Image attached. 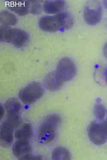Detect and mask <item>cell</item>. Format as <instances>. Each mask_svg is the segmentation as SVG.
I'll return each mask as SVG.
<instances>
[{"instance_id":"cell-1","label":"cell","mask_w":107,"mask_h":160,"mask_svg":"<svg viewBox=\"0 0 107 160\" xmlns=\"http://www.w3.org/2000/svg\"><path fill=\"white\" fill-rule=\"evenodd\" d=\"M74 23V19L71 14L64 12L55 16L42 17L39 19L38 24L42 30L53 32L68 30L73 27Z\"/></svg>"},{"instance_id":"cell-2","label":"cell","mask_w":107,"mask_h":160,"mask_svg":"<svg viewBox=\"0 0 107 160\" xmlns=\"http://www.w3.org/2000/svg\"><path fill=\"white\" fill-rule=\"evenodd\" d=\"M61 122L60 116L57 114L47 115L42 122L38 132V139L42 144L48 143L55 139L56 131Z\"/></svg>"},{"instance_id":"cell-3","label":"cell","mask_w":107,"mask_h":160,"mask_svg":"<svg viewBox=\"0 0 107 160\" xmlns=\"http://www.w3.org/2000/svg\"><path fill=\"white\" fill-rule=\"evenodd\" d=\"M1 41L12 44L18 48L24 47L29 40V36L25 31L17 28L1 26Z\"/></svg>"},{"instance_id":"cell-4","label":"cell","mask_w":107,"mask_h":160,"mask_svg":"<svg viewBox=\"0 0 107 160\" xmlns=\"http://www.w3.org/2000/svg\"><path fill=\"white\" fill-rule=\"evenodd\" d=\"M6 116V119L1 125L0 141L2 146L8 148L13 142L14 130L20 124V120L19 116Z\"/></svg>"},{"instance_id":"cell-5","label":"cell","mask_w":107,"mask_h":160,"mask_svg":"<svg viewBox=\"0 0 107 160\" xmlns=\"http://www.w3.org/2000/svg\"><path fill=\"white\" fill-rule=\"evenodd\" d=\"M54 72L57 80L63 84L74 78L76 76L77 68L73 61L69 58L65 57L60 60L56 70Z\"/></svg>"},{"instance_id":"cell-6","label":"cell","mask_w":107,"mask_h":160,"mask_svg":"<svg viewBox=\"0 0 107 160\" xmlns=\"http://www.w3.org/2000/svg\"><path fill=\"white\" fill-rule=\"evenodd\" d=\"M44 92V89L41 83L33 82L20 91L18 97L24 103L30 105L40 98Z\"/></svg>"},{"instance_id":"cell-7","label":"cell","mask_w":107,"mask_h":160,"mask_svg":"<svg viewBox=\"0 0 107 160\" xmlns=\"http://www.w3.org/2000/svg\"><path fill=\"white\" fill-rule=\"evenodd\" d=\"M102 7L100 2L89 1L85 4L84 17L85 22L89 25L97 24L102 18Z\"/></svg>"},{"instance_id":"cell-8","label":"cell","mask_w":107,"mask_h":160,"mask_svg":"<svg viewBox=\"0 0 107 160\" xmlns=\"http://www.w3.org/2000/svg\"><path fill=\"white\" fill-rule=\"evenodd\" d=\"M88 131L89 139L93 144L101 145L107 142L103 133L101 122H92L88 127Z\"/></svg>"},{"instance_id":"cell-9","label":"cell","mask_w":107,"mask_h":160,"mask_svg":"<svg viewBox=\"0 0 107 160\" xmlns=\"http://www.w3.org/2000/svg\"><path fill=\"white\" fill-rule=\"evenodd\" d=\"M7 6L11 11L20 16H24L30 12V2L28 1H10Z\"/></svg>"},{"instance_id":"cell-10","label":"cell","mask_w":107,"mask_h":160,"mask_svg":"<svg viewBox=\"0 0 107 160\" xmlns=\"http://www.w3.org/2000/svg\"><path fill=\"white\" fill-rule=\"evenodd\" d=\"M31 150L29 141L16 140L13 145V152L15 157L19 158L29 153Z\"/></svg>"},{"instance_id":"cell-11","label":"cell","mask_w":107,"mask_h":160,"mask_svg":"<svg viewBox=\"0 0 107 160\" xmlns=\"http://www.w3.org/2000/svg\"><path fill=\"white\" fill-rule=\"evenodd\" d=\"M65 5L64 1H46L43 5V9L45 12L48 14H55L62 10Z\"/></svg>"},{"instance_id":"cell-12","label":"cell","mask_w":107,"mask_h":160,"mask_svg":"<svg viewBox=\"0 0 107 160\" xmlns=\"http://www.w3.org/2000/svg\"><path fill=\"white\" fill-rule=\"evenodd\" d=\"M4 105L7 112V116L19 115L21 105L17 99H9L6 101Z\"/></svg>"},{"instance_id":"cell-13","label":"cell","mask_w":107,"mask_h":160,"mask_svg":"<svg viewBox=\"0 0 107 160\" xmlns=\"http://www.w3.org/2000/svg\"><path fill=\"white\" fill-rule=\"evenodd\" d=\"M44 83L46 88L51 91L59 90L63 85V83L57 80L54 71L48 74L45 79Z\"/></svg>"},{"instance_id":"cell-14","label":"cell","mask_w":107,"mask_h":160,"mask_svg":"<svg viewBox=\"0 0 107 160\" xmlns=\"http://www.w3.org/2000/svg\"><path fill=\"white\" fill-rule=\"evenodd\" d=\"M33 134V128L29 123H26L15 133L16 140L30 141Z\"/></svg>"},{"instance_id":"cell-15","label":"cell","mask_w":107,"mask_h":160,"mask_svg":"<svg viewBox=\"0 0 107 160\" xmlns=\"http://www.w3.org/2000/svg\"><path fill=\"white\" fill-rule=\"evenodd\" d=\"M1 24L2 26L8 27L15 25L17 22V19L13 14L6 10H3L0 14Z\"/></svg>"},{"instance_id":"cell-16","label":"cell","mask_w":107,"mask_h":160,"mask_svg":"<svg viewBox=\"0 0 107 160\" xmlns=\"http://www.w3.org/2000/svg\"><path fill=\"white\" fill-rule=\"evenodd\" d=\"M53 160H70L71 155L69 152L65 148L62 147L56 148L52 154Z\"/></svg>"},{"instance_id":"cell-17","label":"cell","mask_w":107,"mask_h":160,"mask_svg":"<svg viewBox=\"0 0 107 160\" xmlns=\"http://www.w3.org/2000/svg\"><path fill=\"white\" fill-rule=\"evenodd\" d=\"M93 112L96 119L100 121L104 120L107 113L105 107L100 102L98 101L94 105Z\"/></svg>"},{"instance_id":"cell-18","label":"cell","mask_w":107,"mask_h":160,"mask_svg":"<svg viewBox=\"0 0 107 160\" xmlns=\"http://www.w3.org/2000/svg\"><path fill=\"white\" fill-rule=\"evenodd\" d=\"M31 2L30 9V13L35 15L40 14L42 11V6L40 3L37 1H32Z\"/></svg>"},{"instance_id":"cell-19","label":"cell","mask_w":107,"mask_h":160,"mask_svg":"<svg viewBox=\"0 0 107 160\" xmlns=\"http://www.w3.org/2000/svg\"><path fill=\"white\" fill-rule=\"evenodd\" d=\"M20 160H42L43 159L40 156H35L30 154H26L20 158Z\"/></svg>"},{"instance_id":"cell-20","label":"cell","mask_w":107,"mask_h":160,"mask_svg":"<svg viewBox=\"0 0 107 160\" xmlns=\"http://www.w3.org/2000/svg\"><path fill=\"white\" fill-rule=\"evenodd\" d=\"M104 135L107 141V120L101 122Z\"/></svg>"},{"instance_id":"cell-21","label":"cell","mask_w":107,"mask_h":160,"mask_svg":"<svg viewBox=\"0 0 107 160\" xmlns=\"http://www.w3.org/2000/svg\"><path fill=\"white\" fill-rule=\"evenodd\" d=\"M103 54L105 58L107 59V42L104 44L103 47Z\"/></svg>"},{"instance_id":"cell-22","label":"cell","mask_w":107,"mask_h":160,"mask_svg":"<svg viewBox=\"0 0 107 160\" xmlns=\"http://www.w3.org/2000/svg\"><path fill=\"white\" fill-rule=\"evenodd\" d=\"M4 113V108L2 106H1V119L3 118Z\"/></svg>"},{"instance_id":"cell-23","label":"cell","mask_w":107,"mask_h":160,"mask_svg":"<svg viewBox=\"0 0 107 160\" xmlns=\"http://www.w3.org/2000/svg\"><path fill=\"white\" fill-rule=\"evenodd\" d=\"M104 78L105 81L107 83V68L105 70L104 73Z\"/></svg>"},{"instance_id":"cell-24","label":"cell","mask_w":107,"mask_h":160,"mask_svg":"<svg viewBox=\"0 0 107 160\" xmlns=\"http://www.w3.org/2000/svg\"><path fill=\"white\" fill-rule=\"evenodd\" d=\"M103 4L105 8H107V1H104Z\"/></svg>"},{"instance_id":"cell-25","label":"cell","mask_w":107,"mask_h":160,"mask_svg":"<svg viewBox=\"0 0 107 160\" xmlns=\"http://www.w3.org/2000/svg\"></svg>"}]
</instances>
